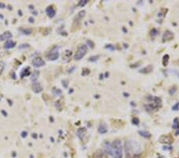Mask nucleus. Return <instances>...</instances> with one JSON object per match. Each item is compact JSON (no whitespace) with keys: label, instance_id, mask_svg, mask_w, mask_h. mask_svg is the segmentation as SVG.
I'll use <instances>...</instances> for the list:
<instances>
[{"label":"nucleus","instance_id":"5","mask_svg":"<svg viewBox=\"0 0 179 158\" xmlns=\"http://www.w3.org/2000/svg\"><path fill=\"white\" fill-rule=\"evenodd\" d=\"M58 57H59L58 51H52L47 55V58L49 60H51V61H54L56 59H58Z\"/></svg>","mask_w":179,"mask_h":158},{"label":"nucleus","instance_id":"8","mask_svg":"<svg viewBox=\"0 0 179 158\" xmlns=\"http://www.w3.org/2000/svg\"><path fill=\"white\" fill-rule=\"evenodd\" d=\"M16 45V42H14V41H12L10 40V39H9V40H7L5 43V45H4V47L6 48V49H11V48L13 47H14V46Z\"/></svg>","mask_w":179,"mask_h":158},{"label":"nucleus","instance_id":"14","mask_svg":"<svg viewBox=\"0 0 179 158\" xmlns=\"http://www.w3.org/2000/svg\"><path fill=\"white\" fill-rule=\"evenodd\" d=\"M4 68H5V63L2 61H0V74L2 73Z\"/></svg>","mask_w":179,"mask_h":158},{"label":"nucleus","instance_id":"15","mask_svg":"<svg viewBox=\"0 0 179 158\" xmlns=\"http://www.w3.org/2000/svg\"><path fill=\"white\" fill-rule=\"evenodd\" d=\"M86 3H87V1H84V2L80 1V2L79 3V4H78V5H79V6H84Z\"/></svg>","mask_w":179,"mask_h":158},{"label":"nucleus","instance_id":"2","mask_svg":"<svg viewBox=\"0 0 179 158\" xmlns=\"http://www.w3.org/2000/svg\"><path fill=\"white\" fill-rule=\"evenodd\" d=\"M87 50H88V48H87V46L85 45H80L78 46L77 50L76 52L75 55H74V58H75V60H80L86 54Z\"/></svg>","mask_w":179,"mask_h":158},{"label":"nucleus","instance_id":"13","mask_svg":"<svg viewBox=\"0 0 179 158\" xmlns=\"http://www.w3.org/2000/svg\"><path fill=\"white\" fill-rule=\"evenodd\" d=\"M29 69H30L29 67H27L26 69H24L22 70V73H21V77H23L25 75H26V76L29 75V74H30V71H27V70H29Z\"/></svg>","mask_w":179,"mask_h":158},{"label":"nucleus","instance_id":"4","mask_svg":"<svg viewBox=\"0 0 179 158\" xmlns=\"http://www.w3.org/2000/svg\"><path fill=\"white\" fill-rule=\"evenodd\" d=\"M104 152H105L107 154L112 156V146L110 143L108 142H105L104 144Z\"/></svg>","mask_w":179,"mask_h":158},{"label":"nucleus","instance_id":"9","mask_svg":"<svg viewBox=\"0 0 179 158\" xmlns=\"http://www.w3.org/2000/svg\"><path fill=\"white\" fill-rule=\"evenodd\" d=\"M108 131V128L105 123H101L99 127V132L100 133H105Z\"/></svg>","mask_w":179,"mask_h":158},{"label":"nucleus","instance_id":"3","mask_svg":"<svg viewBox=\"0 0 179 158\" xmlns=\"http://www.w3.org/2000/svg\"><path fill=\"white\" fill-rule=\"evenodd\" d=\"M32 64L34 67H41L45 65V61L42 58H35L32 61Z\"/></svg>","mask_w":179,"mask_h":158},{"label":"nucleus","instance_id":"1","mask_svg":"<svg viewBox=\"0 0 179 158\" xmlns=\"http://www.w3.org/2000/svg\"><path fill=\"white\" fill-rule=\"evenodd\" d=\"M112 156L114 158H122L123 157V148L122 142L120 140H116L112 144Z\"/></svg>","mask_w":179,"mask_h":158},{"label":"nucleus","instance_id":"7","mask_svg":"<svg viewBox=\"0 0 179 158\" xmlns=\"http://www.w3.org/2000/svg\"><path fill=\"white\" fill-rule=\"evenodd\" d=\"M12 34L10 32L7 31V32H4L2 34L0 35V41H3V40H9L10 38H11Z\"/></svg>","mask_w":179,"mask_h":158},{"label":"nucleus","instance_id":"16","mask_svg":"<svg viewBox=\"0 0 179 158\" xmlns=\"http://www.w3.org/2000/svg\"><path fill=\"white\" fill-rule=\"evenodd\" d=\"M4 7H5V4L0 3V8H4Z\"/></svg>","mask_w":179,"mask_h":158},{"label":"nucleus","instance_id":"11","mask_svg":"<svg viewBox=\"0 0 179 158\" xmlns=\"http://www.w3.org/2000/svg\"><path fill=\"white\" fill-rule=\"evenodd\" d=\"M93 158H107L106 155L101 151H97L96 152L94 153Z\"/></svg>","mask_w":179,"mask_h":158},{"label":"nucleus","instance_id":"10","mask_svg":"<svg viewBox=\"0 0 179 158\" xmlns=\"http://www.w3.org/2000/svg\"><path fill=\"white\" fill-rule=\"evenodd\" d=\"M46 13L50 18H53L55 15V11L54 10V8L52 7H49L46 9Z\"/></svg>","mask_w":179,"mask_h":158},{"label":"nucleus","instance_id":"6","mask_svg":"<svg viewBox=\"0 0 179 158\" xmlns=\"http://www.w3.org/2000/svg\"><path fill=\"white\" fill-rule=\"evenodd\" d=\"M32 89L35 93H40V92L42 90V86H41L40 83L34 82L32 85Z\"/></svg>","mask_w":179,"mask_h":158},{"label":"nucleus","instance_id":"12","mask_svg":"<svg viewBox=\"0 0 179 158\" xmlns=\"http://www.w3.org/2000/svg\"><path fill=\"white\" fill-rule=\"evenodd\" d=\"M39 76V72L37 71V70H35V71H34L33 73H32V76H31V80L33 82H35L37 80V78Z\"/></svg>","mask_w":179,"mask_h":158}]
</instances>
